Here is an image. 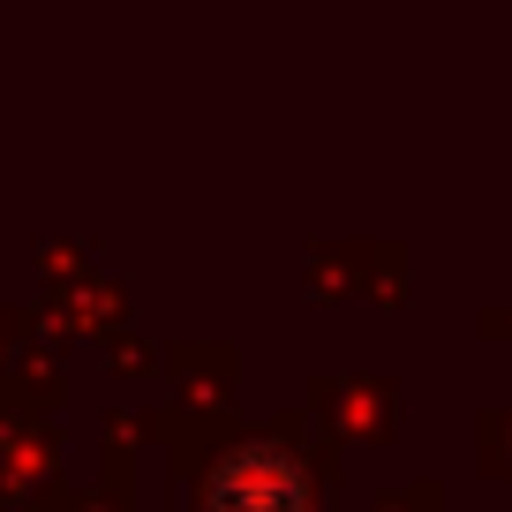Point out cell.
Wrapping results in <instances>:
<instances>
[{
	"label": "cell",
	"mask_w": 512,
	"mask_h": 512,
	"mask_svg": "<svg viewBox=\"0 0 512 512\" xmlns=\"http://www.w3.org/2000/svg\"><path fill=\"white\" fill-rule=\"evenodd\" d=\"M211 512H302V475L287 467V452H234L211 475Z\"/></svg>",
	"instance_id": "cell-1"
}]
</instances>
